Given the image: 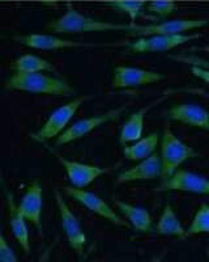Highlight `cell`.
Segmentation results:
<instances>
[{"label": "cell", "mask_w": 209, "mask_h": 262, "mask_svg": "<svg viewBox=\"0 0 209 262\" xmlns=\"http://www.w3.org/2000/svg\"><path fill=\"white\" fill-rule=\"evenodd\" d=\"M51 72H13L6 81L7 91L68 97L75 90L58 74Z\"/></svg>", "instance_id": "obj_1"}, {"label": "cell", "mask_w": 209, "mask_h": 262, "mask_svg": "<svg viewBox=\"0 0 209 262\" xmlns=\"http://www.w3.org/2000/svg\"><path fill=\"white\" fill-rule=\"evenodd\" d=\"M47 29L57 34H80L89 32H128L129 24H115L110 21L98 20L80 13L76 8L68 4L66 13L55 18L47 25Z\"/></svg>", "instance_id": "obj_2"}, {"label": "cell", "mask_w": 209, "mask_h": 262, "mask_svg": "<svg viewBox=\"0 0 209 262\" xmlns=\"http://www.w3.org/2000/svg\"><path fill=\"white\" fill-rule=\"evenodd\" d=\"M160 146H161L160 159L162 165V180L171 177L185 161L197 156V152L176 137L175 133L169 126L164 128Z\"/></svg>", "instance_id": "obj_3"}, {"label": "cell", "mask_w": 209, "mask_h": 262, "mask_svg": "<svg viewBox=\"0 0 209 262\" xmlns=\"http://www.w3.org/2000/svg\"><path fill=\"white\" fill-rule=\"evenodd\" d=\"M90 98H92L90 96H80V97L73 98L69 102L64 104L63 106L58 107L57 111L50 114L45 125L42 126L39 130H37L34 134H32V139L39 142V143H45V142L54 139V138L57 139L63 131L68 128L69 122L77 113L81 105Z\"/></svg>", "instance_id": "obj_4"}, {"label": "cell", "mask_w": 209, "mask_h": 262, "mask_svg": "<svg viewBox=\"0 0 209 262\" xmlns=\"http://www.w3.org/2000/svg\"><path fill=\"white\" fill-rule=\"evenodd\" d=\"M131 106L129 104H124L119 107H115V109H111V111L106 112V113L97 114V116L88 117V118H83L77 122H75L73 125L68 126L66 131H63L62 134L57 138L55 140V144L57 146H64V144L72 143V142H76V140L81 139V138L89 135L92 131H94L96 128L101 127V126L106 125V123H110L113 121H117L120 118L123 113H124L128 107Z\"/></svg>", "instance_id": "obj_5"}, {"label": "cell", "mask_w": 209, "mask_h": 262, "mask_svg": "<svg viewBox=\"0 0 209 262\" xmlns=\"http://www.w3.org/2000/svg\"><path fill=\"white\" fill-rule=\"evenodd\" d=\"M55 203H57L58 212H59L60 223L62 228L66 233L67 242H68L69 248H71L79 257H83L84 250L87 247L88 237L84 232L83 227H81L80 221L77 219L73 211L71 210L67 201L63 198V193L58 188L54 189Z\"/></svg>", "instance_id": "obj_6"}, {"label": "cell", "mask_w": 209, "mask_h": 262, "mask_svg": "<svg viewBox=\"0 0 209 262\" xmlns=\"http://www.w3.org/2000/svg\"><path fill=\"white\" fill-rule=\"evenodd\" d=\"M203 37L201 33H183V34H159V36L139 37L135 41L128 42L125 45V50L128 53H161L169 51L182 46L187 42H192Z\"/></svg>", "instance_id": "obj_7"}, {"label": "cell", "mask_w": 209, "mask_h": 262, "mask_svg": "<svg viewBox=\"0 0 209 262\" xmlns=\"http://www.w3.org/2000/svg\"><path fill=\"white\" fill-rule=\"evenodd\" d=\"M209 25V18H179V20L162 21L148 25H138L129 23L128 36L150 37L159 34H183L195 29H201Z\"/></svg>", "instance_id": "obj_8"}, {"label": "cell", "mask_w": 209, "mask_h": 262, "mask_svg": "<svg viewBox=\"0 0 209 262\" xmlns=\"http://www.w3.org/2000/svg\"><path fill=\"white\" fill-rule=\"evenodd\" d=\"M64 193H66L69 198H72L73 201L80 203L83 207H85V209L89 210L90 212H93V214L103 217V219L109 221L110 223L115 224V226L129 228L128 222L123 221V217L120 216V215H118L117 212H115V210H114L106 201L102 200L101 196L97 195L96 193L85 190L84 188H76V186H72V185L64 188Z\"/></svg>", "instance_id": "obj_9"}, {"label": "cell", "mask_w": 209, "mask_h": 262, "mask_svg": "<svg viewBox=\"0 0 209 262\" xmlns=\"http://www.w3.org/2000/svg\"><path fill=\"white\" fill-rule=\"evenodd\" d=\"M157 191H185L209 195V179L187 169H178L173 176L162 180Z\"/></svg>", "instance_id": "obj_10"}, {"label": "cell", "mask_w": 209, "mask_h": 262, "mask_svg": "<svg viewBox=\"0 0 209 262\" xmlns=\"http://www.w3.org/2000/svg\"><path fill=\"white\" fill-rule=\"evenodd\" d=\"M166 76L152 70H144L139 67H127L118 66L114 70L111 88L114 90H125V88H136V86L150 85L165 80Z\"/></svg>", "instance_id": "obj_11"}, {"label": "cell", "mask_w": 209, "mask_h": 262, "mask_svg": "<svg viewBox=\"0 0 209 262\" xmlns=\"http://www.w3.org/2000/svg\"><path fill=\"white\" fill-rule=\"evenodd\" d=\"M166 118L209 133V111L200 105L192 102L174 105L166 112Z\"/></svg>", "instance_id": "obj_12"}, {"label": "cell", "mask_w": 209, "mask_h": 262, "mask_svg": "<svg viewBox=\"0 0 209 262\" xmlns=\"http://www.w3.org/2000/svg\"><path fill=\"white\" fill-rule=\"evenodd\" d=\"M18 210L21 214L27 217L36 227L39 235H43L42 228V206H43V190L42 185L38 180H34L27 188L24 195L21 196V201L17 203Z\"/></svg>", "instance_id": "obj_13"}, {"label": "cell", "mask_w": 209, "mask_h": 262, "mask_svg": "<svg viewBox=\"0 0 209 262\" xmlns=\"http://www.w3.org/2000/svg\"><path fill=\"white\" fill-rule=\"evenodd\" d=\"M58 160L66 169L69 184L76 188H87L106 172V169L99 165L69 160L62 155H58Z\"/></svg>", "instance_id": "obj_14"}, {"label": "cell", "mask_w": 209, "mask_h": 262, "mask_svg": "<svg viewBox=\"0 0 209 262\" xmlns=\"http://www.w3.org/2000/svg\"><path fill=\"white\" fill-rule=\"evenodd\" d=\"M21 45L37 50H62V49L71 48H90L94 46L93 43H85V42L72 41V39H64L51 34H41V33H32L25 36L13 37Z\"/></svg>", "instance_id": "obj_15"}, {"label": "cell", "mask_w": 209, "mask_h": 262, "mask_svg": "<svg viewBox=\"0 0 209 262\" xmlns=\"http://www.w3.org/2000/svg\"><path fill=\"white\" fill-rule=\"evenodd\" d=\"M162 165L160 155L153 154L149 158L143 159L135 167L123 170L117 177V185L127 184L135 181H149V180L161 179Z\"/></svg>", "instance_id": "obj_16"}, {"label": "cell", "mask_w": 209, "mask_h": 262, "mask_svg": "<svg viewBox=\"0 0 209 262\" xmlns=\"http://www.w3.org/2000/svg\"><path fill=\"white\" fill-rule=\"evenodd\" d=\"M6 201L9 211V226L12 229L13 237L16 238V242L20 245L21 249L28 254L30 252V238L29 229L27 226V217L21 214L15 196L8 189H6Z\"/></svg>", "instance_id": "obj_17"}, {"label": "cell", "mask_w": 209, "mask_h": 262, "mask_svg": "<svg viewBox=\"0 0 209 262\" xmlns=\"http://www.w3.org/2000/svg\"><path fill=\"white\" fill-rule=\"evenodd\" d=\"M169 93L170 92H166L161 98H159L157 101H153L152 104H149L148 106L141 107L139 111L134 112V113L128 117V119L124 122L119 134V143L122 144V146H125V144L128 143H134V142H136V140H139L143 137L146 113H148L155 104H159V102L164 101L166 97H169Z\"/></svg>", "instance_id": "obj_18"}, {"label": "cell", "mask_w": 209, "mask_h": 262, "mask_svg": "<svg viewBox=\"0 0 209 262\" xmlns=\"http://www.w3.org/2000/svg\"><path fill=\"white\" fill-rule=\"evenodd\" d=\"M118 211L127 219L129 224L139 232H152L153 231V219L150 212L144 207H139L132 203L123 202V201H115Z\"/></svg>", "instance_id": "obj_19"}, {"label": "cell", "mask_w": 209, "mask_h": 262, "mask_svg": "<svg viewBox=\"0 0 209 262\" xmlns=\"http://www.w3.org/2000/svg\"><path fill=\"white\" fill-rule=\"evenodd\" d=\"M159 143L160 135L157 133H150L132 144H125L123 148V156L129 161H140L153 155Z\"/></svg>", "instance_id": "obj_20"}, {"label": "cell", "mask_w": 209, "mask_h": 262, "mask_svg": "<svg viewBox=\"0 0 209 262\" xmlns=\"http://www.w3.org/2000/svg\"><path fill=\"white\" fill-rule=\"evenodd\" d=\"M154 232L160 236H174V237H185L186 228L180 223L179 217L174 211L173 206L167 203L162 210L159 222L154 227Z\"/></svg>", "instance_id": "obj_21"}, {"label": "cell", "mask_w": 209, "mask_h": 262, "mask_svg": "<svg viewBox=\"0 0 209 262\" xmlns=\"http://www.w3.org/2000/svg\"><path fill=\"white\" fill-rule=\"evenodd\" d=\"M12 70L16 72H51L58 74L55 66L45 58L34 55V54H24L16 58L12 63Z\"/></svg>", "instance_id": "obj_22"}, {"label": "cell", "mask_w": 209, "mask_h": 262, "mask_svg": "<svg viewBox=\"0 0 209 262\" xmlns=\"http://www.w3.org/2000/svg\"><path fill=\"white\" fill-rule=\"evenodd\" d=\"M104 6L124 13L128 16L131 23H135L136 18L141 15L144 7L146 6V0H104Z\"/></svg>", "instance_id": "obj_23"}, {"label": "cell", "mask_w": 209, "mask_h": 262, "mask_svg": "<svg viewBox=\"0 0 209 262\" xmlns=\"http://www.w3.org/2000/svg\"><path fill=\"white\" fill-rule=\"evenodd\" d=\"M209 233V205L201 203L196 214L192 217L191 224L186 229L185 237H192L197 235H208Z\"/></svg>", "instance_id": "obj_24"}, {"label": "cell", "mask_w": 209, "mask_h": 262, "mask_svg": "<svg viewBox=\"0 0 209 262\" xmlns=\"http://www.w3.org/2000/svg\"><path fill=\"white\" fill-rule=\"evenodd\" d=\"M146 9L159 17H166L176 11L175 0H149L146 3Z\"/></svg>", "instance_id": "obj_25"}, {"label": "cell", "mask_w": 209, "mask_h": 262, "mask_svg": "<svg viewBox=\"0 0 209 262\" xmlns=\"http://www.w3.org/2000/svg\"><path fill=\"white\" fill-rule=\"evenodd\" d=\"M169 59H173L175 62L186 63L188 66H197V67H204V69H209V60L205 58L197 57L194 54H170Z\"/></svg>", "instance_id": "obj_26"}, {"label": "cell", "mask_w": 209, "mask_h": 262, "mask_svg": "<svg viewBox=\"0 0 209 262\" xmlns=\"http://www.w3.org/2000/svg\"><path fill=\"white\" fill-rule=\"evenodd\" d=\"M0 261L2 262H17L18 258L11 245L7 242L6 236H0Z\"/></svg>", "instance_id": "obj_27"}, {"label": "cell", "mask_w": 209, "mask_h": 262, "mask_svg": "<svg viewBox=\"0 0 209 262\" xmlns=\"http://www.w3.org/2000/svg\"><path fill=\"white\" fill-rule=\"evenodd\" d=\"M191 74L195 78L200 79L205 84L209 85V69H204V67H197V66H191Z\"/></svg>", "instance_id": "obj_28"}, {"label": "cell", "mask_w": 209, "mask_h": 262, "mask_svg": "<svg viewBox=\"0 0 209 262\" xmlns=\"http://www.w3.org/2000/svg\"><path fill=\"white\" fill-rule=\"evenodd\" d=\"M191 51H201V53H209V43L205 46H200V48H192Z\"/></svg>", "instance_id": "obj_29"}, {"label": "cell", "mask_w": 209, "mask_h": 262, "mask_svg": "<svg viewBox=\"0 0 209 262\" xmlns=\"http://www.w3.org/2000/svg\"><path fill=\"white\" fill-rule=\"evenodd\" d=\"M200 92H203L204 95H205V97H208V98H209V95H208V93H206V92H204V91H200Z\"/></svg>", "instance_id": "obj_30"}, {"label": "cell", "mask_w": 209, "mask_h": 262, "mask_svg": "<svg viewBox=\"0 0 209 262\" xmlns=\"http://www.w3.org/2000/svg\"><path fill=\"white\" fill-rule=\"evenodd\" d=\"M208 258H209V249H208Z\"/></svg>", "instance_id": "obj_31"}]
</instances>
